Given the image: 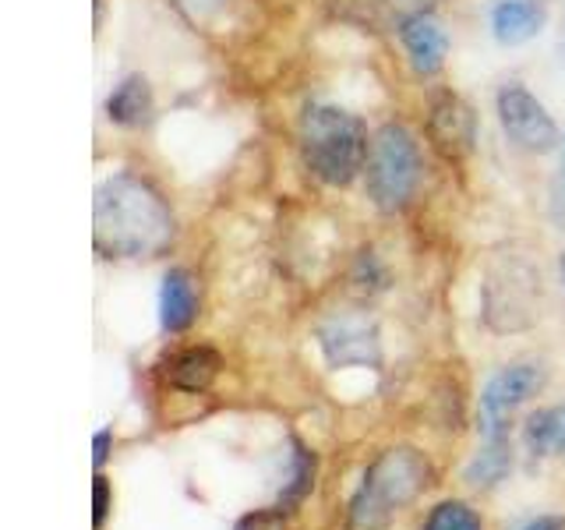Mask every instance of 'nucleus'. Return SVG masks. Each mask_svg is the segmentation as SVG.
<instances>
[{
    "instance_id": "nucleus-20",
    "label": "nucleus",
    "mask_w": 565,
    "mask_h": 530,
    "mask_svg": "<svg viewBox=\"0 0 565 530\" xmlns=\"http://www.w3.org/2000/svg\"><path fill=\"white\" fill-rule=\"evenodd\" d=\"M93 523L96 527H103V520H106V512H110V485H106V477L103 474H96V485H93Z\"/></svg>"
},
{
    "instance_id": "nucleus-9",
    "label": "nucleus",
    "mask_w": 565,
    "mask_h": 530,
    "mask_svg": "<svg viewBox=\"0 0 565 530\" xmlns=\"http://www.w3.org/2000/svg\"><path fill=\"white\" fill-rule=\"evenodd\" d=\"M428 128H431V141H435V149L441 156H449V159H459V156H467L473 149V138H477V124H473V110L470 106L446 93V96H438L435 106H431V120H428Z\"/></svg>"
},
{
    "instance_id": "nucleus-22",
    "label": "nucleus",
    "mask_w": 565,
    "mask_h": 530,
    "mask_svg": "<svg viewBox=\"0 0 565 530\" xmlns=\"http://www.w3.org/2000/svg\"><path fill=\"white\" fill-rule=\"evenodd\" d=\"M106 456H110V432H99L93 438V464H96V470L106 464Z\"/></svg>"
},
{
    "instance_id": "nucleus-10",
    "label": "nucleus",
    "mask_w": 565,
    "mask_h": 530,
    "mask_svg": "<svg viewBox=\"0 0 565 530\" xmlns=\"http://www.w3.org/2000/svg\"><path fill=\"white\" fill-rule=\"evenodd\" d=\"M399 35H403V46L411 53V61L420 75H438L441 64H446V32H441L435 18L428 11L403 18Z\"/></svg>"
},
{
    "instance_id": "nucleus-28",
    "label": "nucleus",
    "mask_w": 565,
    "mask_h": 530,
    "mask_svg": "<svg viewBox=\"0 0 565 530\" xmlns=\"http://www.w3.org/2000/svg\"><path fill=\"white\" fill-rule=\"evenodd\" d=\"M562 167H565V138H562Z\"/></svg>"
},
{
    "instance_id": "nucleus-7",
    "label": "nucleus",
    "mask_w": 565,
    "mask_h": 530,
    "mask_svg": "<svg viewBox=\"0 0 565 530\" xmlns=\"http://www.w3.org/2000/svg\"><path fill=\"white\" fill-rule=\"evenodd\" d=\"M499 117H502L505 135L526 152H552L558 146V128H555L552 114H547L544 103L520 82L502 85Z\"/></svg>"
},
{
    "instance_id": "nucleus-3",
    "label": "nucleus",
    "mask_w": 565,
    "mask_h": 530,
    "mask_svg": "<svg viewBox=\"0 0 565 530\" xmlns=\"http://www.w3.org/2000/svg\"><path fill=\"white\" fill-rule=\"evenodd\" d=\"M300 149L311 173L335 188L350 184L371 152L364 124L340 106H311L300 124Z\"/></svg>"
},
{
    "instance_id": "nucleus-4",
    "label": "nucleus",
    "mask_w": 565,
    "mask_h": 530,
    "mask_svg": "<svg viewBox=\"0 0 565 530\" xmlns=\"http://www.w3.org/2000/svg\"><path fill=\"white\" fill-rule=\"evenodd\" d=\"M417 181L420 152L414 135L399 128V124H385L367 152V194L382 212H396L411 202Z\"/></svg>"
},
{
    "instance_id": "nucleus-1",
    "label": "nucleus",
    "mask_w": 565,
    "mask_h": 530,
    "mask_svg": "<svg viewBox=\"0 0 565 530\" xmlns=\"http://www.w3.org/2000/svg\"><path fill=\"white\" fill-rule=\"evenodd\" d=\"M173 237L163 199L138 177H110L96 191V247L110 258H149Z\"/></svg>"
},
{
    "instance_id": "nucleus-16",
    "label": "nucleus",
    "mask_w": 565,
    "mask_h": 530,
    "mask_svg": "<svg viewBox=\"0 0 565 530\" xmlns=\"http://www.w3.org/2000/svg\"><path fill=\"white\" fill-rule=\"evenodd\" d=\"M509 467H512L509 438H499V442H484V449H477V456L467 464L463 477L473 488H491L509 474Z\"/></svg>"
},
{
    "instance_id": "nucleus-2",
    "label": "nucleus",
    "mask_w": 565,
    "mask_h": 530,
    "mask_svg": "<svg viewBox=\"0 0 565 530\" xmlns=\"http://www.w3.org/2000/svg\"><path fill=\"white\" fill-rule=\"evenodd\" d=\"M428 459L417 449H385L375 464L364 470L358 495L350 499V530H385L388 520L403 506H411L417 495L428 488Z\"/></svg>"
},
{
    "instance_id": "nucleus-17",
    "label": "nucleus",
    "mask_w": 565,
    "mask_h": 530,
    "mask_svg": "<svg viewBox=\"0 0 565 530\" xmlns=\"http://www.w3.org/2000/svg\"><path fill=\"white\" fill-rule=\"evenodd\" d=\"M311 485H315V459H311V453H305V446H294L290 481L282 485V491H279V506L287 509V506L300 502L311 491Z\"/></svg>"
},
{
    "instance_id": "nucleus-13",
    "label": "nucleus",
    "mask_w": 565,
    "mask_h": 530,
    "mask_svg": "<svg viewBox=\"0 0 565 530\" xmlns=\"http://www.w3.org/2000/svg\"><path fill=\"white\" fill-rule=\"evenodd\" d=\"M220 368H223V361H220L216 350H209V347H188V350H181L170 361L167 379L177 389H184V393H205V389L216 382Z\"/></svg>"
},
{
    "instance_id": "nucleus-24",
    "label": "nucleus",
    "mask_w": 565,
    "mask_h": 530,
    "mask_svg": "<svg viewBox=\"0 0 565 530\" xmlns=\"http://www.w3.org/2000/svg\"><path fill=\"white\" fill-rule=\"evenodd\" d=\"M523 530H565V520L562 517H537L534 523H526Z\"/></svg>"
},
{
    "instance_id": "nucleus-18",
    "label": "nucleus",
    "mask_w": 565,
    "mask_h": 530,
    "mask_svg": "<svg viewBox=\"0 0 565 530\" xmlns=\"http://www.w3.org/2000/svg\"><path fill=\"white\" fill-rule=\"evenodd\" d=\"M424 530H484L481 520H477V512L463 502H441L431 509L428 523Z\"/></svg>"
},
{
    "instance_id": "nucleus-11",
    "label": "nucleus",
    "mask_w": 565,
    "mask_h": 530,
    "mask_svg": "<svg viewBox=\"0 0 565 530\" xmlns=\"http://www.w3.org/2000/svg\"><path fill=\"white\" fill-rule=\"evenodd\" d=\"M544 25V8L537 0H499L491 8V32L502 46L530 43Z\"/></svg>"
},
{
    "instance_id": "nucleus-15",
    "label": "nucleus",
    "mask_w": 565,
    "mask_h": 530,
    "mask_svg": "<svg viewBox=\"0 0 565 530\" xmlns=\"http://www.w3.org/2000/svg\"><path fill=\"white\" fill-rule=\"evenodd\" d=\"M523 442L530 456L547 459L565 453V406H544V411L530 414L523 424Z\"/></svg>"
},
{
    "instance_id": "nucleus-6",
    "label": "nucleus",
    "mask_w": 565,
    "mask_h": 530,
    "mask_svg": "<svg viewBox=\"0 0 565 530\" xmlns=\"http://www.w3.org/2000/svg\"><path fill=\"white\" fill-rule=\"evenodd\" d=\"M547 382L544 364L523 361V364H509L499 375H491V382L481 393V435L484 442H499L509 435V421L520 406L537 396Z\"/></svg>"
},
{
    "instance_id": "nucleus-8",
    "label": "nucleus",
    "mask_w": 565,
    "mask_h": 530,
    "mask_svg": "<svg viewBox=\"0 0 565 530\" xmlns=\"http://www.w3.org/2000/svg\"><path fill=\"white\" fill-rule=\"evenodd\" d=\"M318 343L329 368H379L382 364V343H379V329L364 322V318H332L322 329H318Z\"/></svg>"
},
{
    "instance_id": "nucleus-23",
    "label": "nucleus",
    "mask_w": 565,
    "mask_h": 530,
    "mask_svg": "<svg viewBox=\"0 0 565 530\" xmlns=\"http://www.w3.org/2000/svg\"><path fill=\"white\" fill-rule=\"evenodd\" d=\"M181 4L191 11V14H209V11H216L223 0H181Z\"/></svg>"
},
{
    "instance_id": "nucleus-5",
    "label": "nucleus",
    "mask_w": 565,
    "mask_h": 530,
    "mask_svg": "<svg viewBox=\"0 0 565 530\" xmlns=\"http://www.w3.org/2000/svg\"><path fill=\"white\" fill-rule=\"evenodd\" d=\"M541 300V273L530 262L505 255L488 269L484 279V318L491 329L512 332L534 322V305Z\"/></svg>"
},
{
    "instance_id": "nucleus-26",
    "label": "nucleus",
    "mask_w": 565,
    "mask_h": 530,
    "mask_svg": "<svg viewBox=\"0 0 565 530\" xmlns=\"http://www.w3.org/2000/svg\"><path fill=\"white\" fill-rule=\"evenodd\" d=\"M558 57H562V64H565V25H562V35H558Z\"/></svg>"
},
{
    "instance_id": "nucleus-19",
    "label": "nucleus",
    "mask_w": 565,
    "mask_h": 530,
    "mask_svg": "<svg viewBox=\"0 0 565 530\" xmlns=\"http://www.w3.org/2000/svg\"><path fill=\"white\" fill-rule=\"evenodd\" d=\"M353 279H358V287L361 290H382L385 287V273H382V265L375 258V252H361L358 258V273H353Z\"/></svg>"
},
{
    "instance_id": "nucleus-27",
    "label": "nucleus",
    "mask_w": 565,
    "mask_h": 530,
    "mask_svg": "<svg viewBox=\"0 0 565 530\" xmlns=\"http://www.w3.org/2000/svg\"><path fill=\"white\" fill-rule=\"evenodd\" d=\"M558 276H562V290H565V252H562V258H558Z\"/></svg>"
},
{
    "instance_id": "nucleus-21",
    "label": "nucleus",
    "mask_w": 565,
    "mask_h": 530,
    "mask_svg": "<svg viewBox=\"0 0 565 530\" xmlns=\"http://www.w3.org/2000/svg\"><path fill=\"white\" fill-rule=\"evenodd\" d=\"M237 530H282V509H276V512H255V517L241 520Z\"/></svg>"
},
{
    "instance_id": "nucleus-12",
    "label": "nucleus",
    "mask_w": 565,
    "mask_h": 530,
    "mask_svg": "<svg viewBox=\"0 0 565 530\" xmlns=\"http://www.w3.org/2000/svg\"><path fill=\"white\" fill-rule=\"evenodd\" d=\"M194 315H199V290L194 279L184 269H170L163 276V290H159V318H163L167 332H184Z\"/></svg>"
},
{
    "instance_id": "nucleus-14",
    "label": "nucleus",
    "mask_w": 565,
    "mask_h": 530,
    "mask_svg": "<svg viewBox=\"0 0 565 530\" xmlns=\"http://www.w3.org/2000/svg\"><path fill=\"white\" fill-rule=\"evenodd\" d=\"M106 114H110L114 124L120 128H141V124L152 120V88L141 75H128L117 88L114 96L106 99Z\"/></svg>"
},
{
    "instance_id": "nucleus-25",
    "label": "nucleus",
    "mask_w": 565,
    "mask_h": 530,
    "mask_svg": "<svg viewBox=\"0 0 565 530\" xmlns=\"http://www.w3.org/2000/svg\"><path fill=\"white\" fill-rule=\"evenodd\" d=\"M552 216H555L558 230H565V194H562V188H555V199H552Z\"/></svg>"
}]
</instances>
